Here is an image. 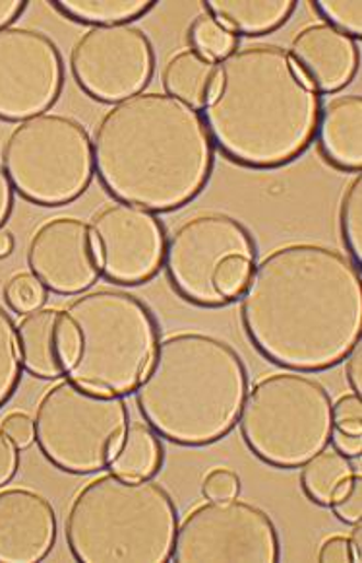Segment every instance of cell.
<instances>
[{
    "label": "cell",
    "mask_w": 362,
    "mask_h": 563,
    "mask_svg": "<svg viewBox=\"0 0 362 563\" xmlns=\"http://www.w3.org/2000/svg\"><path fill=\"white\" fill-rule=\"evenodd\" d=\"M239 299L250 342L287 369L333 367L361 340V271L338 249L310 241L272 249Z\"/></svg>",
    "instance_id": "1"
},
{
    "label": "cell",
    "mask_w": 362,
    "mask_h": 563,
    "mask_svg": "<svg viewBox=\"0 0 362 563\" xmlns=\"http://www.w3.org/2000/svg\"><path fill=\"white\" fill-rule=\"evenodd\" d=\"M91 150L108 192L154 214L196 199L214 169L204 117L165 91L142 90L111 103L95 123Z\"/></svg>",
    "instance_id": "2"
},
{
    "label": "cell",
    "mask_w": 362,
    "mask_h": 563,
    "mask_svg": "<svg viewBox=\"0 0 362 563\" xmlns=\"http://www.w3.org/2000/svg\"><path fill=\"white\" fill-rule=\"evenodd\" d=\"M320 93L275 43H248L215 63L202 117L214 146L248 167H280L314 136Z\"/></svg>",
    "instance_id": "3"
},
{
    "label": "cell",
    "mask_w": 362,
    "mask_h": 563,
    "mask_svg": "<svg viewBox=\"0 0 362 563\" xmlns=\"http://www.w3.org/2000/svg\"><path fill=\"white\" fill-rule=\"evenodd\" d=\"M247 390V365L229 342L177 331L157 342L134 400L157 435L204 448L235 428Z\"/></svg>",
    "instance_id": "4"
},
{
    "label": "cell",
    "mask_w": 362,
    "mask_h": 563,
    "mask_svg": "<svg viewBox=\"0 0 362 563\" xmlns=\"http://www.w3.org/2000/svg\"><path fill=\"white\" fill-rule=\"evenodd\" d=\"M63 527L76 562L165 563L173 560L179 515L171 494L151 476L111 471L76 492Z\"/></svg>",
    "instance_id": "5"
},
{
    "label": "cell",
    "mask_w": 362,
    "mask_h": 563,
    "mask_svg": "<svg viewBox=\"0 0 362 563\" xmlns=\"http://www.w3.org/2000/svg\"><path fill=\"white\" fill-rule=\"evenodd\" d=\"M63 311L76 332L75 360L66 375L115 395L136 389L159 342L148 306L128 291L93 288Z\"/></svg>",
    "instance_id": "6"
},
{
    "label": "cell",
    "mask_w": 362,
    "mask_h": 563,
    "mask_svg": "<svg viewBox=\"0 0 362 563\" xmlns=\"http://www.w3.org/2000/svg\"><path fill=\"white\" fill-rule=\"evenodd\" d=\"M328 389L298 369L263 373L240 406V435L263 463L298 468L328 448L333 415Z\"/></svg>",
    "instance_id": "7"
},
{
    "label": "cell",
    "mask_w": 362,
    "mask_h": 563,
    "mask_svg": "<svg viewBox=\"0 0 362 563\" xmlns=\"http://www.w3.org/2000/svg\"><path fill=\"white\" fill-rule=\"evenodd\" d=\"M33 441L58 471L95 474L113 463L131 428L123 395L65 377L43 390L33 410Z\"/></svg>",
    "instance_id": "8"
},
{
    "label": "cell",
    "mask_w": 362,
    "mask_h": 563,
    "mask_svg": "<svg viewBox=\"0 0 362 563\" xmlns=\"http://www.w3.org/2000/svg\"><path fill=\"white\" fill-rule=\"evenodd\" d=\"M12 189L39 207H63L82 197L93 177L88 129L75 117L39 113L18 121L0 146Z\"/></svg>",
    "instance_id": "9"
},
{
    "label": "cell",
    "mask_w": 362,
    "mask_h": 563,
    "mask_svg": "<svg viewBox=\"0 0 362 563\" xmlns=\"http://www.w3.org/2000/svg\"><path fill=\"white\" fill-rule=\"evenodd\" d=\"M254 258L252 233L225 212L189 216L165 241L163 266L171 286L202 307L227 306L239 298Z\"/></svg>",
    "instance_id": "10"
},
{
    "label": "cell",
    "mask_w": 362,
    "mask_h": 563,
    "mask_svg": "<svg viewBox=\"0 0 362 563\" xmlns=\"http://www.w3.org/2000/svg\"><path fill=\"white\" fill-rule=\"evenodd\" d=\"M280 555V534L272 517L239 497L197 504L177 527V563H275Z\"/></svg>",
    "instance_id": "11"
},
{
    "label": "cell",
    "mask_w": 362,
    "mask_h": 563,
    "mask_svg": "<svg viewBox=\"0 0 362 563\" xmlns=\"http://www.w3.org/2000/svg\"><path fill=\"white\" fill-rule=\"evenodd\" d=\"M68 65L88 96L115 103L148 86L156 70V53L138 25H90L72 43Z\"/></svg>",
    "instance_id": "12"
},
{
    "label": "cell",
    "mask_w": 362,
    "mask_h": 563,
    "mask_svg": "<svg viewBox=\"0 0 362 563\" xmlns=\"http://www.w3.org/2000/svg\"><path fill=\"white\" fill-rule=\"evenodd\" d=\"M65 65L57 43L24 25L0 27V119L24 121L58 100Z\"/></svg>",
    "instance_id": "13"
},
{
    "label": "cell",
    "mask_w": 362,
    "mask_h": 563,
    "mask_svg": "<svg viewBox=\"0 0 362 563\" xmlns=\"http://www.w3.org/2000/svg\"><path fill=\"white\" fill-rule=\"evenodd\" d=\"M99 268L116 284H142L163 266L165 228L154 212L113 200L90 220Z\"/></svg>",
    "instance_id": "14"
},
{
    "label": "cell",
    "mask_w": 362,
    "mask_h": 563,
    "mask_svg": "<svg viewBox=\"0 0 362 563\" xmlns=\"http://www.w3.org/2000/svg\"><path fill=\"white\" fill-rule=\"evenodd\" d=\"M25 261L30 273L60 296L90 290L101 274L90 224L76 216L43 220L30 235Z\"/></svg>",
    "instance_id": "15"
},
{
    "label": "cell",
    "mask_w": 362,
    "mask_h": 563,
    "mask_svg": "<svg viewBox=\"0 0 362 563\" xmlns=\"http://www.w3.org/2000/svg\"><path fill=\"white\" fill-rule=\"evenodd\" d=\"M57 514L37 489L0 488V563L42 562L57 542Z\"/></svg>",
    "instance_id": "16"
},
{
    "label": "cell",
    "mask_w": 362,
    "mask_h": 563,
    "mask_svg": "<svg viewBox=\"0 0 362 563\" xmlns=\"http://www.w3.org/2000/svg\"><path fill=\"white\" fill-rule=\"evenodd\" d=\"M287 53L318 93L343 90L361 63L357 40L328 22L303 25L289 43Z\"/></svg>",
    "instance_id": "17"
},
{
    "label": "cell",
    "mask_w": 362,
    "mask_h": 563,
    "mask_svg": "<svg viewBox=\"0 0 362 563\" xmlns=\"http://www.w3.org/2000/svg\"><path fill=\"white\" fill-rule=\"evenodd\" d=\"M16 332L25 372L39 379H58L68 373L76 354V332L63 309H33L18 319Z\"/></svg>",
    "instance_id": "18"
},
{
    "label": "cell",
    "mask_w": 362,
    "mask_h": 563,
    "mask_svg": "<svg viewBox=\"0 0 362 563\" xmlns=\"http://www.w3.org/2000/svg\"><path fill=\"white\" fill-rule=\"evenodd\" d=\"M361 96H338L320 108L316 124L318 144L326 159L339 169L361 172Z\"/></svg>",
    "instance_id": "19"
},
{
    "label": "cell",
    "mask_w": 362,
    "mask_h": 563,
    "mask_svg": "<svg viewBox=\"0 0 362 563\" xmlns=\"http://www.w3.org/2000/svg\"><path fill=\"white\" fill-rule=\"evenodd\" d=\"M210 16L222 22L233 34H270L287 22L295 12L293 0H207Z\"/></svg>",
    "instance_id": "20"
},
{
    "label": "cell",
    "mask_w": 362,
    "mask_h": 563,
    "mask_svg": "<svg viewBox=\"0 0 362 563\" xmlns=\"http://www.w3.org/2000/svg\"><path fill=\"white\" fill-rule=\"evenodd\" d=\"M215 63L192 47L171 53L161 68L165 93L202 111L214 88Z\"/></svg>",
    "instance_id": "21"
},
{
    "label": "cell",
    "mask_w": 362,
    "mask_h": 563,
    "mask_svg": "<svg viewBox=\"0 0 362 563\" xmlns=\"http://www.w3.org/2000/svg\"><path fill=\"white\" fill-rule=\"evenodd\" d=\"M161 464L163 448L161 441L157 440L156 431L144 423H134L116 451L111 471L131 478H149L161 468Z\"/></svg>",
    "instance_id": "22"
},
{
    "label": "cell",
    "mask_w": 362,
    "mask_h": 563,
    "mask_svg": "<svg viewBox=\"0 0 362 563\" xmlns=\"http://www.w3.org/2000/svg\"><path fill=\"white\" fill-rule=\"evenodd\" d=\"M301 486L305 489L306 496L313 499L318 506H329L331 497L338 494V489L346 484L351 474L354 473L353 466L347 461V456L341 455L336 449H324L318 455L308 459L305 464H301Z\"/></svg>",
    "instance_id": "23"
},
{
    "label": "cell",
    "mask_w": 362,
    "mask_h": 563,
    "mask_svg": "<svg viewBox=\"0 0 362 563\" xmlns=\"http://www.w3.org/2000/svg\"><path fill=\"white\" fill-rule=\"evenodd\" d=\"M53 7L83 24H126L156 7L154 0H55Z\"/></svg>",
    "instance_id": "24"
},
{
    "label": "cell",
    "mask_w": 362,
    "mask_h": 563,
    "mask_svg": "<svg viewBox=\"0 0 362 563\" xmlns=\"http://www.w3.org/2000/svg\"><path fill=\"white\" fill-rule=\"evenodd\" d=\"M22 357L14 319L0 306V408L9 402L22 382Z\"/></svg>",
    "instance_id": "25"
},
{
    "label": "cell",
    "mask_w": 362,
    "mask_h": 563,
    "mask_svg": "<svg viewBox=\"0 0 362 563\" xmlns=\"http://www.w3.org/2000/svg\"><path fill=\"white\" fill-rule=\"evenodd\" d=\"M190 47L202 53L210 60H222L227 57L230 51L237 49V35L227 30L222 22H217L214 16L207 12L192 22L189 30Z\"/></svg>",
    "instance_id": "26"
},
{
    "label": "cell",
    "mask_w": 362,
    "mask_h": 563,
    "mask_svg": "<svg viewBox=\"0 0 362 563\" xmlns=\"http://www.w3.org/2000/svg\"><path fill=\"white\" fill-rule=\"evenodd\" d=\"M341 233L346 240L347 251L354 263H362V177L361 172L349 183L339 208Z\"/></svg>",
    "instance_id": "27"
},
{
    "label": "cell",
    "mask_w": 362,
    "mask_h": 563,
    "mask_svg": "<svg viewBox=\"0 0 362 563\" xmlns=\"http://www.w3.org/2000/svg\"><path fill=\"white\" fill-rule=\"evenodd\" d=\"M47 299V288L30 271L10 276L4 284V301L20 316L39 309Z\"/></svg>",
    "instance_id": "28"
},
{
    "label": "cell",
    "mask_w": 362,
    "mask_h": 563,
    "mask_svg": "<svg viewBox=\"0 0 362 563\" xmlns=\"http://www.w3.org/2000/svg\"><path fill=\"white\" fill-rule=\"evenodd\" d=\"M314 9L326 18L324 22L338 27L351 37H361L362 34V2L361 0H349V2H339V0H318L314 2Z\"/></svg>",
    "instance_id": "29"
},
{
    "label": "cell",
    "mask_w": 362,
    "mask_h": 563,
    "mask_svg": "<svg viewBox=\"0 0 362 563\" xmlns=\"http://www.w3.org/2000/svg\"><path fill=\"white\" fill-rule=\"evenodd\" d=\"M339 521L361 522L362 517V478L361 474L353 473L351 478L338 489V494L331 497L329 506Z\"/></svg>",
    "instance_id": "30"
},
{
    "label": "cell",
    "mask_w": 362,
    "mask_h": 563,
    "mask_svg": "<svg viewBox=\"0 0 362 563\" xmlns=\"http://www.w3.org/2000/svg\"><path fill=\"white\" fill-rule=\"evenodd\" d=\"M331 415H333V428L347 433H362V402L359 395L347 393L339 397L331 405Z\"/></svg>",
    "instance_id": "31"
},
{
    "label": "cell",
    "mask_w": 362,
    "mask_h": 563,
    "mask_svg": "<svg viewBox=\"0 0 362 563\" xmlns=\"http://www.w3.org/2000/svg\"><path fill=\"white\" fill-rule=\"evenodd\" d=\"M240 478L229 468H214L202 482V494L206 499H229L239 496Z\"/></svg>",
    "instance_id": "32"
},
{
    "label": "cell",
    "mask_w": 362,
    "mask_h": 563,
    "mask_svg": "<svg viewBox=\"0 0 362 563\" xmlns=\"http://www.w3.org/2000/svg\"><path fill=\"white\" fill-rule=\"evenodd\" d=\"M0 430L9 435L10 440L16 443L18 448H27L33 441L32 416L25 415L22 410L9 412L0 420Z\"/></svg>",
    "instance_id": "33"
},
{
    "label": "cell",
    "mask_w": 362,
    "mask_h": 563,
    "mask_svg": "<svg viewBox=\"0 0 362 563\" xmlns=\"http://www.w3.org/2000/svg\"><path fill=\"white\" fill-rule=\"evenodd\" d=\"M318 562L321 563H354L353 548L349 537H329L321 542L318 550Z\"/></svg>",
    "instance_id": "34"
},
{
    "label": "cell",
    "mask_w": 362,
    "mask_h": 563,
    "mask_svg": "<svg viewBox=\"0 0 362 563\" xmlns=\"http://www.w3.org/2000/svg\"><path fill=\"white\" fill-rule=\"evenodd\" d=\"M20 466V448L0 430V488L9 484Z\"/></svg>",
    "instance_id": "35"
},
{
    "label": "cell",
    "mask_w": 362,
    "mask_h": 563,
    "mask_svg": "<svg viewBox=\"0 0 362 563\" xmlns=\"http://www.w3.org/2000/svg\"><path fill=\"white\" fill-rule=\"evenodd\" d=\"M347 364H346V375L347 382L351 385V389H353L354 395H359L361 397L362 393V375H361V364H362V344L361 340L354 344L351 352L347 354Z\"/></svg>",
    "instance_id": "36"
},
{
    "label": "cell",
    "mask_w": 362,
    "mask_h": 563,
    "mask_svg": "<svg viewBox=\"0 0 362 563\" xmlns=\"http://www.w3.org/2000/svg\"><path fill=\"white\" fill-rule=\"evenodd\" d=\"M331 441L343 456H361L362 438L357 433H347V431L333 430Z\"/></svg>",
    "instance_id": "37"
},
{
    "label": "cell",
    "mask_w": 362,
    "mask_h": 563,
    "mask_svg": "<svg viewBox=\"0 0 362 563\" xmlns=\"http://www.w3.org/2000/svg\"><path fill=\"white\" fill-rule=\"evenodd\" d=\"M12 207H14V189L10 185L4 167L0 166V230L7 224Z\"/></svg>",
    "instance_id": "38"
},
{
    "label": "cell",
    "mask_w": 362,
    "mask_h": 563,
    "mask_svg": "<svg viewBox=\"0 0 362 563\" xmlns=\"http://www.w3.org/2000/svg\"><path fill=\"white\" fill-rule=\"evenodd\" d=\"M27 2L24 0H0V27L12 25L22 12H24Z\"/></svg>",
    "instance_id": "39"
},
{
    "label": "cell",
    "mask_w": 362,
    "mask_h": 563,
    "mask_svg": "<svg viewBox=\"0 0 362 563\" xmlns=\"http://www.w3.org/2000/svg\"><path fill=\"white\" fill-rule=\"evenodd\" d=\"M14 251V235L9 230H0V258H7Z\"/></svg>",
    "instance_id": "40"
},
{
    "label": "cell",
    "mask_w": 362,
    "mask_h": 563,
    "mask_svg": "<svg viewBox=\"0 0 362 563\" xmlns=\"http://www.w3.org/2000/svg\"><path fill=\"white\" fill-rule=\"evenodd\" d=\"M361 522H354L353 532H351V548H353L354 562H361Z\"/></svg>",
    "instance_id": "41"
}]
</instances>
